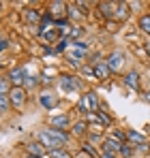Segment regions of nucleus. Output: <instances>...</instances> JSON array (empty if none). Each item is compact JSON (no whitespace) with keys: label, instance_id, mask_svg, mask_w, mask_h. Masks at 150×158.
<instances>
[{"label":"nucleus","instance_id":"nucleus-1","mask_svg":"<svg viewBox=\"0 0 150 158\" xmlns=\"http://www.w3.org/2000/svg\"><path fill=\"white\" fill-rule=\"evenodd\" d=\"M58 85H60V90H62V92H67V94L84 90L82 79L75 77L73 73H60V75H58ZM84 92H86V90H84Z\"/></svg>","mask_w":150,"mask_h":158},{"label":"nucleus","instance_id":"nucleus-2","mask_svg":"<svg viewBox=\"0 0 150 158\" xmlns=\"http://www.w3.org/2000/svg\"><path fill=\"white\" fill-rule=\"evenodd\" d=\"M105 62L112 69V73H122L125 62H126V53L122 49H114V52H109V56L105 58Z\"/></svg>","mask_w":150,"mask_h":158},{"label":"nucleus","instance_id":"nucleus-3","mask_svg":"<svg viewBox=\"0 0 150 158\" xmlns=\"http://www.w3.org/2000/svg\"><path fill=\"white\" fill-rule=\"evenodd\" d=\"M122 83H125V85L129 88V90H131V92H137V94H142V73H139V71L131 69V71L122 73Z\"/></svg>","mask_w":150,"mask_h":158},{"label":"nucleus","instance_id":"nucleus-4","mask_svg":"<svg viewBox=\"0 0 150 158\" xmlns=\"http://www.w3.org/2000/svg\"><path fill=\"white\" fill-rule=\"evenodd\" d=\"M37 141H39V143H41V145L47 150V154H50V152H54V150H62V148H67L64 143L56 141V139H54V137H51V135L45 131V128H41V131L37 132Z\"/></svg>","mask_w":150,"mask_h":158},{"label":"nucleus","instance_id":"nucleus-5","mask_svg":"<svg viewBox=\"0 0 150 158\" xmlns=\"http://www.w3.org/2000/svg\"><path fill=\"white\" fill-rule=\"evenodd\" d=\"M41 22H43V11L32 9V6L22 9V24H24L26 28L28 26H41Z\"/></svg>","mask_w":150,"mask_h":158},{"label":"nucleus","instance_id":"nucleus-6","mask_svg":"<svg viewBox=\"0 0 150 158\" xmlns=\"http://www.w3.org/2000/svg\"><path fill=\"white\" fill-rule=\"evenodd\" d=\"M9 98H11L13 109H24L26 101H28V90L24 85H13L11 92H9Z\"/></svg>","mask_w":150,"mask_h":158},{"label":"nucleus","instance_id":"nucleus-7","mask_svg":"<svg viewBox=\"0 0 150 158\" xmlns=\"http://www.w3.org/2000/svg\"><path fill=\"white\" fill-rule=\"evenodd\" d=\"M47 126L50 128H58V131H71L73 126V120L69 113H60V115H51L47 120Z\"/></svg>","mask_w":150,"mask_h":158},{"label":"nucleus","instance_id":"nucleus-8","mask_svg":"<svg viewBox=\"0 0 150 158\" xmlns=\"http://www.w3.org/2000/svg\"><path fill=\"white\" fill-rule=\"evenodd\" d=\"M114 11H116V2L103 0V2H97V4H95V13L99 15L101 19H105V22L114 19Z\"/></svg>","mask_w":150,"mask_h":158},{"label":"nucleus","instance_id":"nucleus-9","mask_svg":"<svg viewBox=\"0 0 150 158\" xmlns=\"http://www.w3.org/2000/svg\"><path fill=\"white\" fill-rule=\"evenodd\" d=\"M39 105L43 107L45 111H54L56 107L60 105V101H58V96H56L51 90H43V92L39 94Z\"/></svg>","mask_w":150,"mask_h":158},{"label":"nucleus","instance_id":"nucleus-10","mask_svg":"<svg viewBox=\"0 0 150 158\" xmlns=\"http://www.w3.org/2000/svg\"><path fill=\"white\" fill-rule=\"evenodd\" d=\"M67 9H69V2L64 0H51L47 4V11L54 19H60V17H67Z\"/></svg>","mask_w":150,"mask_h":158},{"label":"nucleus","instance_id":"nucleus-11","mask_svg":"<svg viewBox=\"0 0 150 158\" xmlns=\"http://www.w3.org/2000/svg\"><path fill=\"white\" fill-rule=\"evenodd\" d=\"M28 75H30V73H28V69H26L24 64H17V66H13V69L9 71V79H11L13 85H24V81H26Z\"/></svg>","mask_w":150,"mask_h":158},{"label":"nucleus","instance_id":"nucleus-12","mask_svg":"<svg viewBox=\"0 0 150 158\" xmlns=\"http://www.w3.org/2000/svg\"><path fill=\"white\" fill-rule=\"evenodd\" d=\"M71 137L77 141H86L88 137V122L86 120H75L73 126H71Z\"/></svg>","mask_w":150,"mask_h":158},{"label":"nucleus","instance_id":"nucleus-13","mask_svg":"<svg viewBox=\"0 0 150 158\" xmlns=\"http://www.w3.org/2000/svg\"><path fill=\"white\" fill-rule=\"evenodd\" d=\"M95 66V77H97V81H107V79H112V69L107 66V62H105V58L103 60H99L97 64H92Z\"/></svg>","mask_w":150,"mask_h":158},{"label":"nucleus","instance_id":"nucleus-14","mask_svg":"<svg viewBox=\"0 0 150 158\" xmlns=\"http://www.w3.org/2000/svg\"><path fill=\"white\" fill-rule=\"evenodd\" d=\"M129 15H131V6H129V2H116V11H114V19L118 22V24H125L126 19H129Z\"/></svg>","mask_w":150,"mask_h":158},{"label":"nucleus","instance_id":"nucleus-15","mask_svg":"<svg viewBox=\"0 0 150 158\" xmlns=\"http://www.w3.org/2000/svg\"><path fill=\"white\" fill-rule=\"evenodd\" d=\"M67 17H69V22L71 24H79V22H84L88 15L75 4V2H69V9H67Z\"/></svg>","mask_w":150,"mask_h":158},{"label":"nucleus","instance_id":"nucleus-16","mask_svg":"<svg viewBox=\"0 0 150 158\" xmlns=\"http://www.w3.org/2000/svg\"><path fill=\"white\" fill-rule=\"evenodd\" d=\"M120 148H122V143L112 139V137H105V141L101 143V152H105V154H118L120 156Z\"/></svg>","mask_w":150,"mask_h":158},{"label":"nucleus","instance_id":"nucleus-17","mask_svg":"<svg viewBox=\"0 0 150 158\" xmlns=\"http://www.w3.org/2000/svg\"><path fill=\"white\" fill-rule=\"evenodd\" d=\"M84 96H86V101H88L90 113H97V111H101V101H99V94H97L95 90H86V92H84Z\"/></svg>","mask_w":150,"mask_h":158},{"label":"nucleus","instance_id":"nucleus-18","mask_svg":"<svg viewBox=\"0 0 150 158\" xmlns=\"http://www.w3.org/2000/svg\"><path fill=\"white\" fill-rule=\"evenodd\" d=\"M26 154H30V156H41L45 158L47 156V150L39 143V141H30L28 145H26Z\"/></svg>","mask_w":150,"mask_h":158},{"label":"nucleus","instance_id":"nucleus-19","mask_svg":"<svg viewBox=\"0 0 150 158\" xmlns=\"http://www.w3.org/2000/svg\"><path fill=\"white\" fill-rule=\"evenodd\" d=\"M79 152L86 154V156H90V158H101V150L95 148L92 143H88V141H79Z\"/></svg>","mask_w":150,"mask_h":158},{"label":"nucleus","instance_id":"nucleus-20","mask_svg":"<svg viewBox=\"0 0 150 158\" xmlns=\"http://www.w3.org/2000/svg\"><path fill=\"white\" fill-rule=\"evenodd\" d=\"M137 30L150 39V11L148 13H142V15L137 17Z\"/></svg>","mask_w":150,"mask_h":158},{"label":"nucleus","instance_id":"nucleus-21","mask_svg":"<svg viewBox=\"0 0 150 158\" xmlns=\"http://www.w3.org/2000/svg\"><path fill=\"white\" fill-rule=\"evenodd\" d=\"M45 131L50 132L56 141H60V143H64V145H67V143H69V139H71V131H58V128H50V126H47Z\"/></svg>","mask_w":150,"mask_h":158},{"label":"nucleus","instance_id":"nucleus-22","mask_svg":"<svg viewBox=\"0 0 150 158\" xmlns=\"http://www.w3.org/2000/svg\"><path fill=\"white\" fill-rule=\"evenodd\" d=\"M135 150H137V148H135L133 143H129V141L122 143V148H120V158H133L135 156Z\"/></svg>","mask_w":150,"mask_h":158},{"label":"nucleus","instance_id":"nucleus-23","mask_svg":"<svg viewBox=\"0 0 150 158\" xmlns=\"http://www.w3.org/2000/svg\"><path fill=\"white\" fill-rule=\"evenodd\" d=\"M107 137H112V139H116V141H120V143H126L129 139H126V131L122 128H109V135Z\"/></svg>","mask_w":150,"mask_h":158},{"label":"nucleus","instance_id":"nucleus-24","mask_svg":"<svg viewBox=\"0 0 150 158\" xmlns=\"http://www.w3.org/2000/svg\"><path fill=\"white\" fill-rule=\"evenodd\" d=\"M11 88H13V83H11V79H9V73H4V75L0 77V94H9Z\"/></svg>","mask_w":150,"mask_h":158},{"label":"nucleus","instance_id":"nucleus-25","mask_svg":"<svg viewBox=\"0 0 150 158\" xmlns=\"http://www.w3.org/2000/svg\"><path fill=\"white\" fill-rule=\"evenodd\" d=\"M71 43H73L71 39H60V41H58V43L54 45V53H56V56H60V53H64V52H67V47H69Z\"/></svg>","mask_w":150,"mask_h":158},{"label":"nucleus","instance_id":"nucleus-26","mask_svg":"<svg viewBox=\"0 0 150 158\" xmlns=\"http://www.w3.org/2000/svg\"><path fill=\"white\" fill-rule=\"evenodd\" d=\"M82 75H84V79H88V81H97V77H95V66L88 64V62H84V66H82Z\"/></svg>","mask_w":150,"mask_h":158},{"label":"nucleus","instance_id":"nucleus-27","mask_svg":"<svg viewBox=\"0 0 150 158\" xmlns=\"http://www.w3.org/2000/svg\"><path fill=\"white\" fill-rule=\"evenodd\" d=\"M86 141H88V143H92L95 148H99V150H101V143L105 141V135H97V132H88Z\"/></svg>","mask_w":150,"mask_h":158},{"label":"nucleus","instance_id":"nucleus-28","mask_svg":"<svg viewBox=\"0 0 150 158\" xmlns=\"http://www.w3.org/2000/svg\"><path fill=\"white\" fill-rule=\"evenodd\" d=\"M11 109H13V105H11L9 94H0V111H2V113H9Z\"/></svg>","mask_w":150,"mask_h":158},{"label":"nucleus","instance_id":"nucleus-29","mask_svg":"<svg viewBox=\"0 0 150 158\" xmlns=\"http://www.w3.org/2000/svg\"><path fill=\"white\" fill-rule=\"evenodd\" d=\"M39 83H41V75H28L26 81H24V88H26V90H30V88H37Z\"/></svg>","mask_w":150,"mask_h":158},{"label":"nucleus","instance_id":"nucleus-30","mask_svg":"<svg viewBox=\"0 0 150 158\" xmlns=\"http://www.w3.org/2000/svg\"><path fill=\"white\" fill-rule=\"evenodd\" d=\"M86 30H84V26L82 24H73V28H71V34H69V39L71 41H79V36L84 34Z\"/></svg>","mask_w":150,"mask_h":158},{"label":"nucleus","instance_id":"nucleus-31","mask_svg":"<svg viewBox=\"0 0 150 158\" xmlns=\"http://www.w3.org/2000/svg\"><path fill=\"white\" fill-rule=\"evenodd\" d=\"M47 156H50V158H75L73 154L67 150V148H62V150H54V152H50V154H47Z\"/></svg>","mask_w":150,"mask_h":158},{"label":"nucleus","instance_id":"nucleus-32","mask_svg":"<svg viewBox=\"0 0 150 158\" xmlns=\"http://www.w3.org/2000/svg\"><path fill=\"white\" fill-rule=\"evenodd\" d=\"M88 132H97V135H105V126L101 122H88Z\"/></svg>","mask_w":150,"mask_h":158},{"label":"nucleus","instance_id":"nucleus-33","mask_svg":"<svg viewBox=\"0 0 150 158\" xmlns=\"http://www.w3.org/2000/svg\"><path fill=\"white\" fill-rule=\"evenodd\" d=\"M71 45H73L75 49H82V52H90V45H88V43H86V41H84V39H79V41H73V43H71Z\"/></svg>","mask_w":150,"mask_h":158},{"label":"nucleus","instance_id":"nucleus-34","mask_svg":"<svg viewBox=\"0 0 150 158\" xmlns=\"http://www.w3.org/2000/svg\"><path fill=\"white\" fill-rule=\"evenodd\" d=\"M54 83H58V79L50 77L47 73H41V85H54Z\"/></svg>","mask_w":150,"mask_h":158},{"label":"nucleus","instance_id":"nucleus-35","mask_svg":"<svg viewBox=\"0 0 150 158\" xmlns=\"http://www.w3.org/2000/svg\"><path fill=\"white\" fill-rule=\"evenodd\" d=\"M9 39L7 36H2V41H0V49H2V56H7V52H9Z\"/></svg>","mask_w":150,"mask_h":158},{"label":"nucleus","instance_id":"nucleus-36","mask_svg":"<svg viewBox=\"0 0 150 158\" xmlns=\"http://www.w3.org/2000/svg\"><path fill=\"white\" fill-rule=\"evenodd\" d=\"M105 28H107L109 32H114L116 28H120V26H118V22H116V19H109V22H105Z\"/></svg>","mask_w":150,"mask_h":158},{"label":"nucleus","instance_id":"nucleus-37","mask_svg":"<svg viewBox=\"0 0 150 158\" xmlns=\"http://www.w3.org/2000/svg\"><path fill=\"white\" fill-rule=\"evenodd\" d=\"M101 158H120L118 154H105V152H101Z\"/></svg>","mask_w":150,"mask_h":158},{"label":"nucleus","instance_id":"nucleus-38","mask_svg":"<svg viewBox=\"0 0 150 158\" xmlns=\"http://www.w3.org/2000/svg\"><path fill=\"white\" fill-rule=\"evenodd\" d=\"M142 98H144V101L150 105V92H142Z\"/></svg>","mask_w":150,"mask_h":158},{"label":"nucleus","instance_id":"nucleus-39","mask_svg":"<svg viewBox=\"0 0 150 158\" xmlns=\"http://www.w3.org/2000/svg\"><path fill=\"white\" fill-rule=\"evenodd\" d=\"M144 45H146V53H148V58H150V41H148V43H144Z\"/></svg>","mask_w":150,"mask_h":158},{"label":"nucleus","instance_id":"nucleus-40","mask_svg":"<svg viewBox=\"0 0 150 158\" xmlns=\"http://www.w3.org/2000/svg\"><path fill=\"white\" fill-rule=\"evenodd\" d=\"M75 158H90V156H86V154H82V152H79V154H77Z\"/></svg>","mask_w":150,"mask_h":158},{"label":"nucleus","instance_id":"nucleus-41","mask_svg":"<svg viewBox=\"0 0 150 158\" xmlns=\"http://www.w3.org/2000/svg\"><path fill=\"white\" fill-rule=\"evenodd\" d=\"M148 154H150V141H148Z\"/></svg>","mask_w":150,"mask_h":158}]
</instances>
